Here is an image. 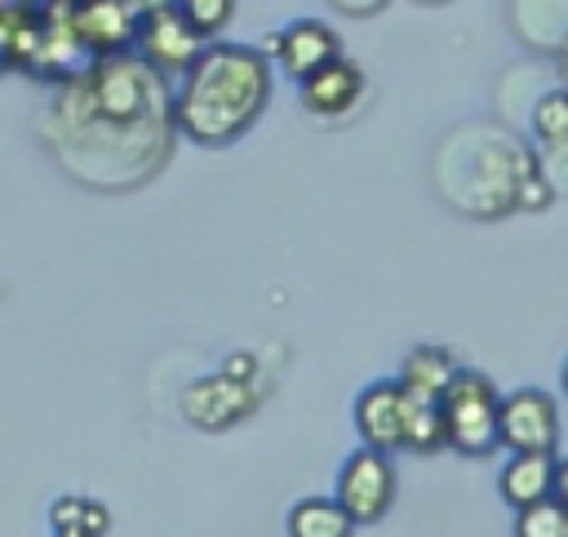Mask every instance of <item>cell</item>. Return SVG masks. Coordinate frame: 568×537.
Listing matches in <instances>:
<instances>
[{"mask_svg":"<svg viewBox=\"0 0 568 537\" xmlns=\"http://www.w3.org/2000/svg\"><path fill=\"white\" fill-rule=\"evenodd\" d=\"M271 102V58L253 44L213 40L182 75L169 120L195 146H231Z\"/></svg>","mask_w":568,"mask_h":537,"instance_id":"cell-1","label":"cell"},{"mask_svg":"<svg viewBox=\"0 0 568 537\" xmlns=\"http://www.w3.org/2000/svg\"><path fill=\"white\" fill-rule=\"evenodd\" d=\"M160 71L138 53H111V58H93L89 71L80 75V98L89 120L111 124V129H133L151 115V107L160 102Z\"/></svg>","mask_w":568,"mask_h":537,"instance_id":"cell-2","label":"cell"},{"mask_svg":"<svg viewBox=\"0 0 568 537\" xmlns=\"http://www.w3.org/2000/svg\"><path fill=\"white\" fill-rule=\"evenodd\" d=\"M439 408H444V435H448V448L453 453H462V457H488L493 448H501V435H497L501 391L493 386L488 373L462 364L457 377H453V386L444 391Z\"/></svg>","mask_w":568,"mask_h":537,"instance_id":"cell-3","label":"cell"},{"mask_svg":"<svg viewBox=\"0 0 568 537\" xmlns=\"http://www.w3.org/2000/svg\"><path fill=\"white\" fill-rule=\"evenodd\" d=\"M395 493H399V470H395L390 453L368 448V444L346 453V462L337 470V484H333V497L351 510L355 524L386 519V510L395 506Z\"/></svg>","mask_w":568,"mask_h":537,"instance_id":"cell-4","label":"cell"},{"mask_svg":"<svg viewBox=\"0 0 568 537\" xmlns=\"http://www.w3.org/2000/svg\"><path fill=\"white\" fill-rule=\"evenodd\" d=\"M257 391H262L257 382H244V377L217 368V373L195 377V382L182 391L178 404H182V417H186L195 430L217 435V430L240 426V422L257 408Z\"/></svg>","mask_w":568,"mask_h":537,"instance_id":"cell-5","label":"cell"},{"mask_svg":"<svg viewBox=\"0 0 568 537\" xmlns=\"http://www.w3.org/2000/svg\"><path fill=\"white\" fill-rule=\"evenodd\" d=\"M506 453H555L559 448V404L541 386H519L501 395L497 422Z\"/></svg>","mask_w":568,"mask_h":537,"instance_id":"cell-6","label":"cell"},{"mask_svg":"<svg viewBox=\"0 0 568 537\" xmlns=\"http://www.w3.org/2000/svg\"><path fill=\"white\" fill-rule=\"evenodd\" d=\"M351 417H355L359 444L382 448V453H399L404 448V435H408V391H404V382L399 377L368 382L355 395Z\"/></svg>","mask_w":568,"mask_h":537,"instance_id":"cell-7","label":"cell"},{"mask_svg":"<svg viewBox=\"0 0 568 537\" xmlns=\"http://www.w3.org/2000/svg\"><path fill=\"white\" fill-rule=\"evenodd\" d=\"M67 18H71L80 44L89 49V58L129 53L142 31V18L129 0H67Z\"/></svg>","mask_w":568,"mask_h":537,"instance_id":"cell-8","label":"cell"},{"mask_svg":"<svg viewBox=\"0 0 568 537\" xmlns=\"http://www.w3.org/2000/svg\"><path fill=\"white\" fill-rule=\"evenodd\" d=\"M262 44H266L262 53L275 58V67H280L288 80H306V75L320 71L324 62L342 58V36H337L328 22H320V18H293L288 27L271 31Z\"/></svg>","mask_w":568,"mask_h":537,"instance_id":"cell-9","label":"cell"},{"mask_svg":"<svg viewBox=\"0 0 568 537\" xmlns=\"http://www.w3.org/2000/svg\"><path fill=\"white\" fill-rule=\"evenodd\" d=\"M213 40H204L182 9H169V13H155V18H142V31H138V53L160 71V75H186L195 67V58L209 49Z\"/></svg>","mask_w":568,"mask_h":537,"instance_id":"cell-10","label":"cell"},{"mask_svg":"<svg viewBox=\"0 0 568 537\" xmlns=\"http://www.w3.org/2000/svg\"><path fill=\"white\" fill-rule=\"evenodd\" d=\"M359 98H364V67L351 62L346 53L324 62L306 80H297V102L315 120H342V115H351L359 107Z\"/></svg>","mask_w":568,"mask_h":537,"instance_id":"cell-11","label":"cell"},{"mask_svg":"<svg viewBox=\"0 0 568 537\" xmlns=\"http://www.w3.org/2000/svg\"><path fill=\"white\" fill-rule=\"evenodd\" d=\"M528 133L559 191H568V84L546 89L528 111Z\"/></svg>","mask_w":568,"mask_h":537,"instance_id":"cell-12","label":"cell"},{"mask_svg":"<svg viewBox=\"0 0 568 537\" xmlns=\"http://www.w3.org/2000/svg\"><path fill=\"white\" fill-rule=\"evenodd\" d=\"M555 479H559L555 453H510L506 466L497 470V493L510 510H524L555 497Z\"/></svg>","mask_w":568,"mask_h":537,"instance_id":"cell-13","label":"cell"},{"mask_svg":"<svg viewBox=\"0 0 568 537\" xmlns=\"http://www.w3.org/2000/svg\"><path fill=\"white\" fill-rule=\"evenodd\" d=\"M457 368H462V364H457V355H453L448 346L426 342V346H413V351L404 355V364H399V382H404L408 395L444 399V391L453 386Z\"/></svg>","mask_w":568,"mask_h":537,"instance_id":"cell-14","label":"cell"},{"mask_svg":"<svg viewBox=\"0 0 568 537\" xmlns=\"http://www.w3.org/2000/svg\"><path fill=\"white\" fill-rule=\"evenodd\" d=\"M355 519L337 497H297L284 515L288 537H355Z\"/></svg>","mask_w":568,"mask_h":537,"instance_id":"cell-15","label":"cell"},{"mask_svg":"<svg viewBox=\"0 0 568 537\" xmlns=\"http://www.w3.org/2000/svg\"><path fill=\"white\" fill-rule=\"evenodd\" d=\"M49 528L53 533H84V537H106L111 533V510L98 497L84 493H62L49 506Z\"/></svg>","mask_w":568,"mask_h":537,"instance_id":"cell-16","label":"cell"},{"mask_svg":"<svg viewBox=\"0 0 568 537\" xmlns=\"http://www.w3.org/2000/svg\"><path fill=\"white\" fill-rule=\"evenodd\" d=\"M404 448L408 453H439L448 448V435H444V408L439 399H422V395H408V435H404Z\"/></svg>","mask_w":568,"mask_h":537,"instance_id":"cell-17","label":"cell"},{"mask_svg":"<svg viewBox=\"0 0 568 537\" xmlns=\"http://www.w3.org/2000/svg\"><path fill=\"white\" fill-rule=\"evenodd\" d=\"M515 537H568V506L559 497H546L515 510Z\"/></svg>","mask_w":568,"mask_h":537,"instance_id":"cell-18","label":"cell"},{"mask_svg":"<svg viewBox=\"0 0 568 537\" xmlns=\"http://www.w3.org/2000/svg\"><path fill=\"white\" fill-rule=\"evenodd\" d=\"M178 9L204 40H217L235 18V0H178Z\"/></svg>","mask_w":568,"mask_h":537,"instance_id":"cell-19","label":"cell"},{"mask_svg":"<svg viewBox=\"0 0 568 537\" xmlns=\"http://www.w3.org/2000/svg\"><path fill=\"white\" fill-rule=\"evenodd\" d=\"M133 9H138V18H155V13H169V9H178V0H129Z\"/></svg>","mask_w":568,"mask_h":537,"instance_id":"cell-20","label":"cell"},{"mask_svg":"<svg viewBox=\"0 0 568 537\" xmlns=\"http://www.w3.org/2000/svg\"><path fill=\"white\" fill-rule=\"evenodd\" d=\"M555 71H559V80L568 84V27H564V36L555 40Z\"/></svg>","mask_w":568,"mask_h":537,"instance_id":"cell-21","label":"cell"},{"mask_svg":"<svg viewBox=\"0 0 568 537\" xmlns=\"http://www.w3.org/2000/svg\"><path fill=\"white\" fill-rule=\"evenodd\" d=\"M555 497H559V501L568 506V457L559 462V479H555Z\"/></svg>","mask_w":568,"mask_h":537,"instance_id":"cell-22","label":"cell"},{"mask_svg":"<svg viewBox=\"0 0 568 537\" xmlns=\"http://www.w3.org/2000/svg\"><path fill=\"white\" fill-rule=\"evenodd\" d=\"M564 395H568V359H564Z\"/></svg>","mask_w":568,"mask_h":537,"instance_id":"cell-23","label":"cell"},{"mask_svg":"<svg viewBox=\"0 0 568 537\" xmlns=\"http://www.w3.org/2000/svg\"><path fill=\"white\" fill-rule=\"evenodd\" d=\"M53 537H84V533H53Z\"/></svg>","mask_w":568,"mask_h":537,"instance_id":"cell-24","label":"cell"},{"mask_svg":"<svg viewBox=\"0 0 568 537\" xmlns=\"http://www.w3.org/2000/svg\"><path fill=\"white\" fill-rule=\"evenodd\" d=\"M417 4H448V0H417Z\"/></svg>","mask_w":568,"mask_h":537,"instance_id":"cell-25","label":"cell"}]
</instances>
